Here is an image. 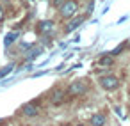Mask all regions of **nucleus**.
Segmentation results:
<instances>
[{
	"instance_id": "nucleus-1",
	"label": "nucleus",
	"mask_w": 130,
	"mask_h": 126,
	"mask_svg": "<svg viewBox=\"0 0 130 126\" xmlns=\"http://www.w3.org/2000/svg\"><path fill=\"white\" fill-rule=\"evenodd\" d=\"M38 34L43 37V41H50L55 36V22L54 20H43L38 23Z\"/></svg>"
},
{
	"instance_id": "nucleus-2",
	"label": "nucleus",
	"mask_w": 130,
	"mask_h": 126,
	"mask_svg": "<svg viewBox=\"0 0 130 126\" xmlns=\"http://www.w3.org/2000/svg\"><path fill=\"white\" fill-rule=\"evenodd\" d=\"M78 7H80L78 0H64V4L59 7V14L64 20H70L78 13Z\"/></svg>"
},
{
	"instance_id": "nucleus-3",
	"label": "nucleus",
	"mask_w": 130,
	"mask_h": 126,
	"mask_svg": "<svg viewBox=\"0 0 130 126\" xmlns=\"http://www.w3.org/2000/svg\"><path fill=\"white\" fill-rule=\"evenodd\" d=\"M87 92V83L84 80H75L68 85V94L71 98H78V96H84Z\"/></svg>"
},
{
	"instance_id": "nucleus-4",
	"label": "nucleus",
	"mask_w": 130,
	"mask_h": 126,
	"mask_svg": "<svg viewBox=\"0 0 130 126\" xmlns=\"http://www.w3.org/2000/svg\"><path fill=\"white\" fill-rule=\"evenodd\" d=\"M98 83L102 85V89L105 91H116L119 87V78L114 76V75H105V76H100Z\"/></svg>"
},
{
	"instance_id": "nucleus-5",
	"label": "nucleus",
	"mask_w": 130,
	"mask_h": 126,
	"mask_svg": "<svg viewBox=\"0 0 130 126\" xmlns=\"http://www.w3.org/2000/svg\"><path fill=\"white\" fill-rule=\"evenodd\" d=\"M48 101H50L52 105L62 103V101H64V91H62L61 87H54V89L50 91V94H48Z\"/></svg>"
},
{
	"instance_id": "nucleus-6",
	"label": "nucleus",
	"mask_w": 130,
	"mask_h": 126,
	"mask_svg": "<svg viewBox=\"0 0 130 126\" xmlns=\"http://www.w3.org/2000/svg\"><path fill=\"white\" fill-rule=\"evenodd\" d=\"M22 114H23L25 117H36V115L39 114V107H38V103H36V101H32V103H25V105L22 107Z\"/></svg>"
},
{
	"instance_id": "nucleus-7",
	"label": "nucleus",
	"mask_w": 130,
	"mask_h": 126,
	"mask_svg": "<svg viewBox=\"0 0 130 126\" xmlns=\"http://www.w3.org/2000/svg\"><path fill=\"white\" fill-rule=\"evenodd\" d=\"M84 20H86V16H75V18H70V22H68L66 27H64V32H66V34L73 32L75 29H78V27L84 23Z\"/></svg>"
},
{
	"instance_id": "nucleus-8",
	"label": "nucleus",
	"mask_w": 130,
	"mask_h": 126,
	"mask_svg": "<svg viewBox=\"0 0 130 126\" xmlns=\"http://www.w3.org/2000/svg\"><path fill=\"white\" fill-rule=\"evenodd\" d=\"M18 37H20V30H11V32L6 34V37H4V46H6V48L13 46V45L18 41Z\"/></svg>"
},
{
	"instance_id": "nucleus-9",
	"label": "nucleus",
	"mask_w": 130,
	"mask_h": 126,
	"mask_svg": "<svg viewBox=\"0 0 130 126\" xmlns=\"http://www.w3.org/2000/svg\"><path fill=\"white\" fill-rule=\"evenodd\" d=\"M43 52H45V48H43V46H32V48L29 50L27 57H25V59H27V62H32V60H34L36 57H39Z\"/></svg>"
},
{
	"instance_id": "nucleus-10",
	"label": "nucleus",
	"mask_w": 130,
	"mask_h": 126,
	"mask_svg": "<svg viewBox=\"0 0 130 126\" xmlns=\"http://www.w3.org/2000/svg\"><path fill=\"white\" fill-rule=\"evenodd\" d=\"M89 122H91V126H103V124H105V115H103L102 112L93 114L91 119H89Z\"/></svg>"
},
{
	"instance_id": "nucleus-11",
	"label": "nucleus",
	"mask_w": 130,
	"mask_h": 126,
	"mask_svg": "<svg viewBox=\"0 0 130 126\" xmlns=\"http://www.w3.org/2000/svg\"><path fill=\"white\" fill-rule=\"evenodd\" d=\"M98 62H100V66L109 68V66H112V64H114V57H112V55H103V57H102Z\"/></svg>"
},
{
	"instance_id": "nucleus-12",
	"label": "nucleus",
	"mask_w": 130,
	"mask_h": 126,
	"mask_svg": "<svg viewBox=\"0 0 130 126\" xmlns=\"http://www.w3.org/2000/svg\"><path fill=\"white\" fill-rule=\"evenodd\" d=\"M13 69H14V64H13V62L6 64V66H4L2 69H0V78H6V76H7V75H9V73H11Z\"/></svg>"
},
{
	"instance_id": "nucleus-13",
	"label": "nucleus",
	"mask_w": 130,
	"mask_h": 126,
	"mask_svg": "<svg viewBox=\"0 0 130 126\" xmlns=\"http://www.w3.org/2000/svg\"><path fill=\"white\" fill-rule=\"evenodd\" d=\"M128 43H130V41H125V43H121L118 48H114V50H112V53H110V55H112V57H118V55H119V53H121V52L126 48V45H128Z\"/></svg>"
},
{
	"instance_id": "nucleus-14",
	"label": "nucleus",
	"mask_w": 130,
	"mask_h": 126,
	"mask_svg": "<svg viewBox=\"0 0 130 126\" xmlns=\"http://www.w3.org/2000/svg\"><path fill=\"white\" fill-rule=\"evenodd\" d=\"M32 46H34V43H22V45H20V48H22L23 52H27V50H30Z\"/></svg>"
},
{
	"instance_id": "nucleus-15",
	"label": "nucleus",
	"mask_w": 130,
	"mask_h": 126,
	"mask_svg": "<svg viewBox=\"0 0 130 126\" xmlns=\"http://www.w3.org/2000/svg\"><path fill=\"white\" fill-rule=\"evenodd\" d=\"M62 4H64V0H54V7H55V9H59Z\"/></svg>"
},
{
	"instance_id": "nucleus-16",
	"label": "nucleus",
	"mask_w": 130,
	"mask_h": 126,
	"mask_svg": "<svg viewBox=\"0 0 130 126\" xmlns=\"http://www.w3.org/2000/svg\"><path fill=\"white\" fill-rule=\"evenodd\" d=\"M4 16H6V13H4V7H2V6H0V22H2V20H4Z\"/></svg>"
},
{
	"instance_id": "nucleus-17",
	"label": "nucleus",
	"mask_w": 130,
	"mask_h": 126,
	"mask_svg": "<svg viewBox=\"0 0 130 126\" xmlns=\"http://www.w3.org/2000/svg\"><path fill=\"white\" fill-rule=\"evenodd\" d=\"M0 126H7V124H0Z\"/></svg>"
},
{
	"instance_id": "nucleus-18",
	"label": "nucleus",
	"mask_w": 130,
	"mask_h": 126,
	"mask_svg": "<svg viewBox=\"0 0 130 126\" xmlns=\"http://www.w3.org/2000/svg\"><path fill=\"white\" fill-rule=\"evenodd\" d=\"M77 126H84V124H77Z\"/></svg>"
}]
</instances>
